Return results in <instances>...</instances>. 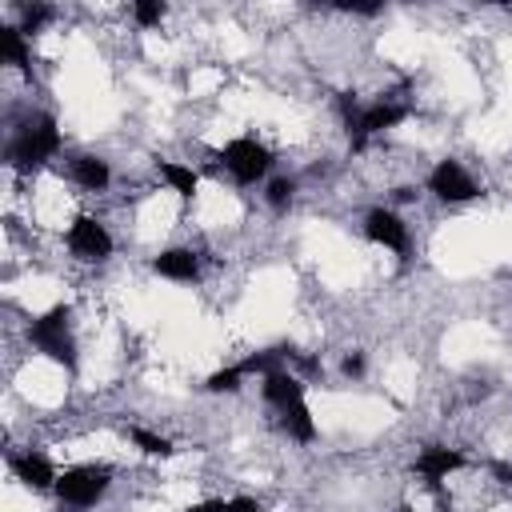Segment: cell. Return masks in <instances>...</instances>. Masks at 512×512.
<instances>
[{"instance_id": "6da1fadb", "label": "cell", "mask_w": 512, "mask_h": 512, "mask_svg": "<svg viewBox=\"0 0 512 512\" xmlns=\"http://www.w3.org/2000/svg\"><path fill=\"white\" fill-rule=\"evenodd\" d=\"M64 152V132H60V120L52 112H28L12 132H8V144H4V164L12 172H40L48 160H56Z\"/></svg>"}, {"instance_id": "7a4b0ae2", "label": "cell", "mask_w": 512, "mask_h": 512, "mask_svg": "<svg viewBox=\"0 0 512 512\" xmlns=\"http://www.w3.org/2000/svg\"><path fill=\"white\" fill-rule=\"evenodd\" d=\"M24 340L36 356H44L48 364L76 372L80 364V344H76V324H72V304H52L44 312H36L24 328Z\"/></svg>"}, {"instance_id": "3957f363", "label": "cell", "mask_w": 512, "mask_h": 512, "mask_svg": "<svg viewBox=\"0 0 512 512\" xmlns=\"http://www.w3.org/2000/svg\"><path fill=\"white\" fill-rule=\"evenodd\" d=\"M108 488H112V468L88 460V464H68V468L56 476V488H52V492H56V500H60L64 508L88 512V508H96V504L108 496Z\"/></svg>"}, {"instance_id": "277c9868", "label": "cell", "mask_w": 512, "mask_h": 512, "mask_svg": "<svg viewBox=\"0 0 512 512\" xmlns=\"http://www.w3.org/2000/svg\"><path fill=\"white\" fill-rule=\"evenodd\" d=\"M216 160H220V168L232 176V184H240V188L264 184L268 172H272V164H276L272 148H268L264 140L248 136V132H244V136H232V140L216 152Z\"/></svg>"}, {"instance_id": "5b68a950", "label": "cell", "mask_w": 512, "mask_h": 512, "mask_svg": "<svg viewBox=\"0 0 512 512\" xmlns=\"http://www.w3.org/2000/svg\"><path fill=\"white\" fill-rule=\"evenodd\" d=\"M424 192H428L432 200H440V204H472L484 188H480L476 176L464 168V160L444 156V160H436V164L428 168V176H424Z\"/></svg>"}, {"instance_id": "8992f818", "label": "cell", "mask_w": 512, "mask_h": 512, "mask_svg": "<svg viewBox=\"0 0 512 512\" xmlns=\"http://www.w3.org/2000/svg\"><path fill=\"white\" fill-rule=\"evenodd\" d=\"M360 228H364L368 244H376V248H384V252H392L400 260L412 256V228H408V220L392 204H372L360 216Z\"/></svg>"}, {"instance_id": "52a82bcc", "label": "cell", "mask_w": 512, "mask_h": 512, "mask_svg": "<svg viewBox=\"0 0 512 512\" xmlns=\"http://www.w3.org/2000/svg\"><path fill=\"white\" fill-rule=\"evenodd\" d=\"M64 248H68V256L80 260V264H104V260L112 256L116 240H112V232H108V224H104L100 216L80 212V216H72V224L64 228Z\"/></svg>"}, {"instance_id": "ba28073f", "label": "cell", "mask_w": 512, "mask_h": 512, "mask_svg": "<svg viewBox=\"0 0 512 512\" xmlns=\"http://www.w3.org/2000/svg\"><path fill=\"white\" fill-rule=\"evenodd\" d=\"M460 468H468V456L452 444H424L412 460V472L428 484V488H440L448 476H456Z\"/></svg>"}, {"instance_id": "9c48e42d", "label": "cell", "mask_w": 512, "mask_h": 512, "mask_svg": "<svg viewBox=\"0 0 512 512\" xmlns=\"http://www.w3.org/2000/svg\"><path fill=\"white\" fill-rule=\"evenodd\" d=\"M260 400H264L272 412H284L288 404L308 400V380H304L292 364H280V368H272V372L260 376Z\"/></svg>"}, {"instance_id": "30bf717a", "label": "cell", "mask_w": 512, "mask_h": 512, "mask_svg": "<svg viewBox=\"0 0 512 512\" xmlns=\"http://www.w3.org/2000/svg\"><path fill=\"white\" fill-rule=\"evenodd\" d=\"M152 272L160 280H172V284H196L204 276V260L192 244H168L152 256Z\"/></svg>"}, {"instance_id": "8fae6325", "label": "cell", "mask_w": 512, "mask_h": 512, "mask_svg": "<svg viewBox=\"0 0 512 512\" xmlns=\"http://www.w3.org/2000/svg\"><path fill=\"white\" fill-rule=\"evenodd\" d=\"M8 472H12V480H20L24 488H32V492H52L56 488V464L44 456V452H36V448H24V452H8Z\"/></svg>"}, {"instance_id": "7c38bea8", "label": "cell", "mask_w": 512, "mask_h": 512, "mask_svg": "<svg viewBox=\"0 0 512 512\" xmlns=\"http://www.w3.org/2000/svg\"><path fill=\"white\" fill-rule=\"evenodd\" d=\"M68 180L80 188V192H108V184H112V164L104 160V156H96V152H76L72 160H68Z\"/></svg>"}, {"instance_id": "4fadbf2b", "label": "cell", "mask_w": 512, "mask_h": 512, "mask_svg": "<svg viewBox=\"0 0 512 512\" xmlns=\"http://www.w3.org/2000/svg\"><path fill=\"white\" fill-rule=\"evenodd\" d=\"M156 176L176 200H196L200 196V172L184 160H156Z\"/></svg>"}, {"instance_id": "5bb4252c", "label": "cell", "mask_w": 512, "mask_h": 512, "mask_svg": "<svg viewBox=\"0 0 512 512\" xmlns=\"http://www.w3.org/2000/svg\"><path fill=\"white\" fill-rule=\"evenodd\" d=\"M276 420H280V432H284L288 440H296V444H316V436H320V428H316V416H312L308 400L288 404L284 412H276Z\"/></svg>"}, {"instance_id": "9a60e30c", "label": "cell", "mask_w": 512, "mask_h": 512, "mask_svg": "<svg viewBox=\"0 0 512 512\" xmlns=\"http://www.w3.org/2000/svg\"><path fill=\"white\" fill-rule=\"evenodd\" d=\"M0 60L20 72H32V40L16 24H0Z\"/></svg>"}, {"instance_id": "2e32d148", "label": "cell", "mask_w": 512, "mask_h": 512, "mask_svg": "<svg viewBox=\"0 0 512 512\" xmlns=\"http://www.w3.org/2000/svg\"><path fill=\"white\" fill-rule=\"evenodd\" d=\"M296 192H300V180L280 172V176H268V180H264V192H260V196H264V208H268L272 216H288V208L296 204Z\"/></svg>"}, {"instance_id": "e0dca14e", "label": "cell", "mask_w": 512, "mask_h": 512, "mask_svg": "<svg viewBox=\"0 0 512 512\" xmlns=\"http://www.w3.org/2000/svg\"><path fill=\"white\" fill-rule=\"evenodd\" d=\"M124 436H128V444H132L140 456H148V460H168V456H176V444H172L168 436L144 428V424H128Z\"/></svg>"}, {"instance_id": "ac0fdd59", "label": "cell", "mask_w": 512, "mask_h": 512, "mask_svg": "<svg viewBox=\"0 0 512 512\" xmlns=\"http://www.w3.org/2000/svg\"><path fill=\"white\" fill-rule=\"evenodd\" d=\"M56 20V8L52 4H44V0H32V4H20V12H16V28L32 40V36H40L48 24Z\"/></svg>"}, {"instance_id": "d6986e66", "label": "cell", "mask_w": 512, "mask_h": 512, "mask_svg": "<svg viewBox=\"0 0 512 512\" xmlns=\"http://www.w3.org/2000/svg\"><path fill=\"white\" fill-rule=\"evenodd\" d=\"M244 368H240V360L236 364H224V368H216L208 380H204V392H212V396H232V392H240L244 388Z\"/></svg>"}, {"instance_id": "ffe728a7", "label": "cell", "mask_w": 512, "mask_h": 512, "mask_svg": "<svg viewBox=\"0 0 512 512\" xmlns=\"http://www.w3.org/2000/svg\"><path fill=\"white\" fill-rule=\"evenodd\" d=\"M128 16H132L136 28L152 32V28H160V20L168 16V4H160V0H136V4L128 8Z\"/></svg>"}, {"instance_id": "44dd1931", "label": "cell", "mask_w": 512, "mask_h": 512, "mask_svg": "<svg viewBox=\"0 0 512 512\" xmlns=\"http://www.w3.org/2000/svg\"><path fill=\"white\" fill-rule=\"evenodd\" d=\"M364 372H368V356L360 348H352V352L340 356V376L344 380H364Z\"/></svg>"}, {"instance_id": "7402d4cb", "label": "cell", "mask_w": 512, "mask_h": 512, "mask_svg": "<svg viewBox=\"0 0 512 512\" xmlns=\"http://www.w3.org/2000/svg\"><path fill=\"white\" fill-rule=\"evenodd\" d=\"M420 192H424L420 184H396V188H392V204H416Z\"/></svg>"}, {"instance_id": "603a6c76", "label": "cell", "mask_w": 512, "mask_h": 512, "mask_svg": "<svg viewBox=\"0 0 512 512\" xmlns=\"http://www.w3.org/2000/svg\"><path fill=\"white\" fill-rule=\"evenodd\" d=\"M488 476H492L496 484L512 488V460H492V464H488Z\"/></svg>"}, {"instance_id": "cb8c5ba5", "label": "cell", "mask_w": 512, "mask_h": 512, "mask_svg": "<svg viewBox=\"0 0 512 512\" xmlns=\"http://www.w3.org/2000/svg\"><path fill=\"white\" fill-rule=\"evenodd\" d=\"M228 512H264V504L256 500V496H228Z\"/></svg>"}, {"instance_id": "d4e9b609", "label": "cell", "mask_w": 512, "mask_h": 512, "mask_svg": "<svg viewBox=\"0 0 512 512\" xmlns=\"http://www.w3.org/2000/svg\"><path fill=\"white\" fill-rule=\"evenodd\" d=\"M184 512H228V500H224V496H208V500H196V504H188Z\"/></svg>"}, {"instance_id": "484cf974", "label": "cell", "mask_w": 512, "mask_h": 512, "mask_svg": "<svg viewBox=\"0 0 512 512\" xmlns=\"http://www.w3.org/2000/svg\"><path fill=\"white\" fill-rule=\"evenodd\" d=\"M392 512H420V508H416V504H396Z\"/></svg>"}]
</instances>
